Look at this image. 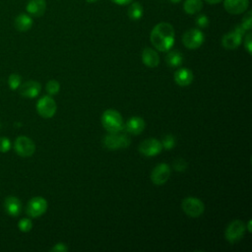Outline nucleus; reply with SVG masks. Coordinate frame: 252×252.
Listing matches in <instances>:
<instances>
[{"instance_id": "1", "label": "nucleus", "mask_w": 252, "mask_h": 252, "mask_svg": "<svg viewBox=\"0 0 252 252\" xmlns=\"http://www.w3.org/2000/svg\"><path fill=\"white\" fill-rule=\"evenodd\" d=\"M174 38L175 32L173 27L169 23L165 22L156 25L150 34L152 44L161 52L170 50L174 44Z\"/></svg>"}, {"instance_id": "2", "label": "nucleus", "mask_w": 252, "mask_h": 252, "mask_svg": "<svg viewBox=\"0 0 252 252\" xmlns=\"http://www.w3.org/2000/svg\"><path fill=\"white\" fill-rule=\"evenodd\" d=\"M123 131L124 128L116 132H108V134L103 138V146L112 151L129 147L131 144V139Z\"/></svg>"}, {"instance_id": "3", "label": "nucleus", "mask_w": 252, "mask_h": 252, "mask_svg": "<svg viewBox=\"0 0 252 252\" xmlns=\"http://www.w3.org/2000/svg\"><path fill=\"white\" fill-rule=\"evenodd\" d=\"M101 124L107 132H116L124 128L122 116L115 109H107L102 113Z\"/></svg>"}, {"instance_id": "4", "label": "nucleus", "mask_w": 252, "mask_h": 252, "mask_svg": "<svg viewBox=\"0 0 252 252\" xmlns=\"http://www.w3.org/2000/svg\"><path fill=\"white\" fill-rule=\"evenodd\" d=\"M245 30L240 26L237 25L233 31L225 33L221 38V44L225 49H235L237 48L241 41H242V35L245 33Z\"/></svg>"}, {"instance_id": "5", "label": "nucleus", "mask_w": 252, "mask_h": 252, "mask_svg": "<svg viewBox=\"0 0 252 252\" xmlns=\"http://www.w3.org/2000/svg\"><path fill=\"white\" fill-rule=\"evenodd\" d=\"M182 210L184 211V213L191 217V218H197L200 217L205 210V205L204 203L194 197H187L182 201L181 204Z\"/></svg>"}, {"instance_id": "6", "label": "nucleus", "mask_w": 252, "mask_h": 252, "mask_svg": "<svg viewBox=\"0 0 252 252\" xmlns=\"http://www.w3.org/2000/svg\"><path fill=\"white\" fill-rule=\"evenodd\" d=\"M15 152L22 158H29L35 152V145L32 139L26 136H20L14 143Z\"/></svg>"}, {"instance_id": "7", "label": "nucleus", "mask_w": 252, "mask_h": 252, "mask_svg": "<svg viewBox=\"0 0 252 252\" xmlns=\"http://www.w3.org/2000/svg\"><path fill=\"white\" fill-rule=\"evenodd\" d=\"M57 109L55 100L50 95L40 97L36 103L37 113L43 118H51Z\"/></svg>"}, {"instance_id": "8", "label": "nucleus", "mask_w": 252, "mask_h": 252, "mask_svg": "<svg viewBox=\"0 0 252 252\" xmlns=\"http://www.w3.org/2000/svg\"><path fill=\"white\" fill-rule=\"evenodd\" d=\"M47 210V201L40 197L36 196L32 198L27 205L26 213L31 218H38L42 216Z\"/></svg>"}, {"instance_id": "9", "label": "nucleus", "mask_w": 252, "mask_h": 252, "mask_svg": "<svg viewBox=\"0 0 252 252\" xmlns=\"http://www.w3.org/2000/svg\"><path fill=\"white\" fill-rule=\"evenodd\" d=\"M182 41L188 49H197L204 42V33L199 29H190L183 34Z\"/></svg>"}, {"instance_id": "10", "label": "nucleus", "mask_w": 252, "mask_h": 252, "mask_svg": "<svg viewBox=\"0 0 252 252\" xmlns=\"http://www.w3.org/2000/svg\"><path fill=\"white\" fill-rule=\"evenodd\" d=\"M245 224L240 220H232L226 227L224 236L227 241L230 243H234L242 238L245 232Z\"/></svg>"}, {"instance_id": "11", "label": "nucleus", "mask_w": 252, "mask_h": 252, "mask_svg": "<svg viewBox=\"0 0 252 252\" xmlns=\"http://www.w3.org/2000/svg\"><path fill=\"white\" fill-rule=\"evenodd\" d=\"M161 150H162V145L160 141L155 138L146 139L139 145V152L145 157L157 156L161 152Z\"/></svg>"}, {"instance_id": "12", "label": "nucleus", "mask_w": 252, "mask_h": 252, "mask_svg": "<svg viewBox=\"0 0 252 252\" xmlns=\"http://www.w3.org/2000/svg\"><path fill=\"white\" fill-rule=\"evenodd\" d=\"M170 176V167L167 163H158L151 173V180L156 185L164 184Z\"/></svg>"}, {"instance_id": "13", "label": "nucleus", "mask_w": 252, "mask_h": 252, "mask_svg": "<svg viewBox=\"0 0 252 252\" xmlns=\"http://www.w3.org/2000/svg\"><path fill=\"white\" fill-rule=\"evenodd\" d=\"M41 85L36 81H28L19 87L20 94L24 97L33 98L39 94Z\"/></svg>"}, {"instance_id": "14", "label": "nucleus", "mask_w": 252, "mask_h": 252, "mask_svg": "<svg viewBox=\"0 0 252 252\" xmlns=\"http://www.w3.org/2000/svg\"><path fill=\"white\" fill-rule=\"evenodd\" d=\"M249 6V0H224L223 7L225 11L232 15L244 13Z\"/></svg>"}, {"instance_id": "15", "label": "nucleus", "mask_w": 252, "mask_h": 252, "mask_svg": "<svg viewBox=\"0 0 252 252\" xmlns=\"http://www.w3.org/2000/svg\"><path fill=\"white\" fill-rule=\"evenodd\" d=\"M4 209L11 217H17L22 211V203L16 196H8L4 201Z\"/></svg>"}, {"instance_id": "16", "label": "nucleus", "mask_w": 252, "mask_h": 252, "mask_svg": "<svg viewBox=\"0 0 252 252\" xmlns=\"http://www.w3.org/2000/svg\"><path fill=\"white\" fill-rule=\"evenodd\" d=\"M145 129V121L142 117L134 116L131 117L124 125V130L133 135H139Z\"/></svg>"}, {"instance_id": "17", "label": "nucleus", "mask_w": 252, "mask_h": 252, "mask_svg": "<svg viewBox=\"0 0 252 252\" xmlns=\"http://www.w3.org/2000/svg\"><path fill=\"white\" fill-rule=\"evenodd\" d=\"M26 10L32 17H41L46 10L45 0H29Z\"/></svg>"}, {"instance_id": "18", "label": "nucleus", "mask_w": 252, "mask_h": 252, "mask_svg": "<svg viewBox=\"0 0 252 252\" xmlns=\"http://www.w3.org/2000/svg\"><path fill=\"white\" fill-rule=\"evenodd\" d=\"M142 60L144 64L150 68H155L159 64V56L158 52L150 47L144 48L142 52Z\"/></svg>"}, {"instance_id": "19", "label": "nucleus", "mask_w": 252, "mask_h": 252, "mask_svg": "<svg viewBox=\"0 0 252 252\" xmlns=\"http://www.w3.org/2000/svg\"><path fill=\"white\" fill-rule=\"evenodd\" d=\"M174 81L181 87L189 86L193 81V73L190 69L181 68L174 73Z\"/></svg>"}, {"instance_id": "20", "label": "nucleus", "mask_w": 252, "mask_h": 252, "mask_svg": "<svg viewBox=\"0 0 252 252\" xmlns=\"http://www.w3.org/2000/svg\"><path fill=\"white\" fill-rule=\"evenodd\" d=\"M32 24H33V21H32V17L25 13L19 14L15 18V21H14V26H15L16 30L19 32L29 31L32 27Z\"/></svg>"}, {"instance_id": "21", "label": "nucleus", "mask_w": 252, "mask_h": 252, "mask_svg": "<svg viewBox=\"0 0 252 252\" xmlns=\"http://www.w3.org/2000/svg\"><path fill=\"white\" fill-rule=\"evenodd\" d=\"M203 8L202 0H185L183 4V9L188 15L198 14Z\"/></svg>"}, {"instance_id": "22", "label": "nucleus", "mask_w": 252, "mask_h": 252, "mask_svg": "<svg viewBox=\"0 0 252 252\" xmlns=\"http://www.w3.org/2000/svg\"><path fill=\"white\" fill-rule=\"evenodd\" d=\"M127 14H128V17L130 18V20L138 21L143 17V14H144L143 6L139 2L132 1L130 3V6L128 7Z\"/></svg>"}, {"instance_id": "23", "label": "nucleus", "mask_w": 252, "mask_h": 252, "mask_svg": "<svg viewBox=\"0 0 252 252\" xmlns=\"http://www.w3.org/2000/svg\"><path fill=\"white\" fill-rule=\"evenodd\" d=\"M165 62L169 67H178L183 62L182 53L178 50H170L165 56Z\"/></svg>"}, {"instance_id": "24", "label": "nucleus", "mask_w": 252, "mask_h": 252, "mask_svg": "<svg viewBox=\"0 0 252 252\" xmlns=\"http://www.w3.org/2000/svg\"><path fill=\"white\" fill-rule=\"evenodd\" d=\"M21 82H22V78L20 75L18 74H11L8 78V85H9V88L13 91L15 90H18L19 87L21 86Z\"/></svg>"}, {"instance_id": "25", "label": "nucleus", "mask_w": 252, "mask_h": 252, "mask_svg": "<svg viewBox=\"0 0 252 252\" xmlns=\"http://www.w3.org/2000/svg\"><path fill=\"white\" fill-rule=\"evenodd\" d=\"M45 89H46V92H47L50 95H54V94H56L59 92V90H60V85H59V83H58L57 81H55V80H50V81L47 82Z\"/></svg>"}, {"instance_id": "26", "label": "nucleus", "mask_w": 252, "mask_h": 252, "mask_svg": "<svg viewBox=\"0 0 252 252\" xmlns=\"http://www.w3.org/2000/svg\"><path fill=\"white\" fill-rule=\"evenodd\" d=\"M18 227L23 232H29L32 228V221L30 219L24 218L18 222Z\"/></svg>"}, {"instance_id": "27", "label": "nucleus", "mask_w": 252, "mask_h": 252, "mask_svg": "<svg viewBox=\"0 0 252 252\" xmlns=\"http://www.w3.org/2000/svg\"><path fill=\"white\" fill-rule=\"evenodd\" d=\"M162 145V148H165L166 150H170L175 146L176 140L175 137L172 135H166L162 138V141L160 142Z\"/></svg>"}, {"instance_id": "28", "label": "nucleus", "mask_w": 252, "mask_h": 252, "mask_svg": "<svg viewBox=\"0 0 252 252\" xmlns=\"http://www.w3.org/2000/svg\"><path fill=\"white\" fill-rule=\"evenodd\" d=\"M240 26H241L245 31H250V30H251V28H252V12H251V11H248V12L244 15Z\"/></svg>"}, {"instance_id": "29", "label": "nucleus", "mask_w": 252, "mask_h": 252, "mask_svg": "<svg viewBox=\"0 0 252 252\" xmlns=\"http://www.w3.org/2000/svg\"><path fill=\"white\" fill-rule=\"evenodd\" d=\"M172 164H173V168L178 172H183L187 168V162L182 158H178L174 159Z\"/></svg>"}, {"instance_id": "30", "label": "nucleus", "mask_w": 252, "mask_h": 252, "mask_svg": "<svg viewBox=\"0 0 252 252\" xmlns=\"http://www.w3.org/2000/svg\"><path fill=\"white\" fill-rule=\"evenodd\" d=\"M11 149V141L7 137H0V153H7Z\"/></svg>"}, {"instance_id": "31", "label": "nucleus", "mask_w": 252, "mask_h": 252, "mask_svg": "<svg viewBox=\"0 0 252 252\" xmlns=\"http://www.w3.org/2000/svg\"><path fill=\"white\" fill-rule=\"evenodd\" d=\"M195 23L199 28H202V29L207 28L209 26V18L204 14H200L197 16Z\"/></svg>"}, {"instance_id": "32", "label": "nucleus", "mask_w": 252, "mask_h": 252, "mask_svg": "<svg viewBox=\"0 0 252 252\" xmlns=\"http://www.w3.org/2000/svg\"><path fill=\"white\" fill-rule=\"evenodd\" d=\"M251 38H252L251 32H248L244 38V47L249 54L252 53V39Z\"/></svg>"}, {"instance_id": "33", "label": "nucleus", "mask_w": 252, "mask_h": 252, "mask_svg": "<svg viewBox=\"0 0 252 252\" xmlns=\"http://www.w3.org/2000/svg\"><path fill=\"white\" fill-rule=\"evenodd\" d=\"M51 252H67L68 251V247L66 246L65 243H62V242H59L57 244H55L51 249H50Z\"/></svg>"}, {"instance_id": "34", "label": "nucleus", "mask_w": 252, "mask_h": 252, "mask_svg": "<svg viewBox=\"0 0 252 252\" xmlns=\"http://www.w3.org/2000/svg\"><path fill=\"white\" fill-rule=\"evenodd\" d=\"M113 3L117 4V5H120V6H125V5H128L130 4L133 0H111Z\"/></svg>"}, {"instance_id": "35", "label": "nucleus", "mask_w": 252, "mask_h": 252, "mask_svg": "<svg viewBox=\"0 0 252 252\" xmlns=\"http://www.w3.org/2000/svg\"><path fill=\"white\" fill-rule=\"evenodd\" d=\"M207 3H209V4H212V5H214V4H218V3H220V1H222V0H205Z\"/></svg>"}, {"instance_id": "36", "label": "nucleus", "mask_w": 252, "mask_h": 252, "mask_svg": "<svg viewBox=\"0 0 252 252\" xmlns=\"http://www.w3.org/2000/svg\"><path fill=\"white\" fill-rule=\"evenodd\" d=\"M251 223H252V220H248V224H247V229H248V231H249V232H251V231H252Z\"/></svg>"}, {"instance_id": "37", "label": "nucleus", "mask_w": 252, "mask_h": 252, "mask_svg": "<svg viewBox=\"0 0 252 252\" xmlns=\"http://www.w3.org/2000/svg\"><path fill=\"white\" fill-rule=\"evenodd\" d=\"M169 1H171L172 3H178V2H180L181 0H169Z\"/></svg>"}, {"instance_id": "38", "label": "nucleus", "mask_w": 252, "mask_h": 252, "mask_svg": "<svg viewBox=\"0 0 252 252\" xmlns=\"http://www.w3.org/2000/svg\"><path fill=\"white\" fill-rule=\"evenodd\" d=\"M87 2H89V3H94V2H96L97 0H86Z\"/></svg>"}]
</instances>
